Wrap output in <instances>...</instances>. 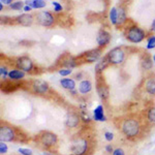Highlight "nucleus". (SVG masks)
Segmentation results:
<instances>
[{
    "label": "nucleus",
    "instance_id": "f257e3e1",
    "mask_svg": "<svg viewBox=\"0 0 155 155\" xmlns=\"http://www.w3.org/2000/svg\"><path fill=\"white\" fill-rule=\"evenodd\" d=\"M118 128L122 134L129 140H136L137 137L142 136L144 130V125L141 119L136 116H127L120 120Z\"/></svg>",
    "mask_w": 155,
    "mask_h": 155
},
{
    "label": "nucleus",
    "instance_id": "f03ea898",
    "mask_svg": "<svg viewBox=\"0 0 155 155\" xmlns=\"http://www.w3.org/2000/svg\"><path fill=\"white\" fill-rule=\"evenodd\" d=\"M36 140H37V144L39 146L48 150L54 148L58 144V137H57V134L48 130H44L39 132L36 137Z\"/></svg>",
    "mask_w": 155,
    "mask_h": 155
},
{
    "label": "nucleus",
    "instance_id": "7ed1b4c3",
    "mask_svg": "<svg viewBox=\"0 0 155 155\" xmlns=\"http://www.w3.org/2000/svg\"><path fill=\"white\" fill-rule=\"evenodd\" d=\"M125 38L128 41L132 42V44H139V42L143 41L146 37V33L142 28H140L137 25H132V26L128 27L125 30Z\"/></svg>",
    "mask_w": 155,
    "mask_h": 155
},
{
    "label": "nucleus",
    "instance_id": "20e7f679",
    "mask_svg": "<svg viewBox=\"0 0 155 155\" xmlns=\"http://www.w3.org/2000/svg\"><path fill=\"white\" fill-rule=\"evenodd\" d=\"M18 132L14 126L7 123H2L0 126V141L2 142H16L18 140Z\"/></svg>",
    "mask_w": 155,
    "mask_h": 155
},
{
    "label": "nucleus",
    "instance_id": "39448f33",
    "mask_svg": "<svg viewBox=\"0 0 155 155\" xmlns=\"http://www.w3.org/2000/svg\"><path fill=\"white\" fill-rule=\"evenodd\" d=\"M106 57L110 64L119 65V64L123 63V61L125 60V52L121 47H116V48L112 49Z\"/></svg>",
    "mask_w": 155,
    "mask_h": 155
},
{
    "label": "nucleus",
    "instance_id": "423d86ee",
    "mask_svg": "<svg viewBox=\"0 0 155 155\" xmlns=\"http://www.w3.org/2000/svg\"><path fill=\"white\" fill-rule=\"evenodd\" d=\"M35 20L37 23L44 27H51L55 23L54 16L50 12H46V11L37 12L35 15Z\"/></svg>",
    "mask_w": 155,
    "mask_h": 155
},
{
    "label": "nucleus",
    "instance_id": "0eeeda50",
    "mask_svg": "<svg viewBox=\"0 0 155 155\" xmlns=\"http://www.w3.org/2000/svg\"><path fill=\"white\" fill-rule=\"evenodd\" d=\"M88 141L86 139H78L71 145V151L74 155H85L88 151Z\"/></svg>",
    "mask_w": 155,
    "mask_h": 155
},
{
    "label": "nucleus",
    "instance_id": "6e6552de",
    "mask_svg": "<svg viewBox=\"0 0 155 155\" xmlns=\"http://www.w3.org/2000/svg\"><path fill=\"white\" fill-rule=\"evenodd\" d=\"M17 66H18L19 69H21V71H23L25 72H30L33 69L34 64L33 61L29 57L22 56L17 59Z\"/></svg>",
    "mask_w": 155,
    "mask_h": 155
},
{
    "label": "nucleus",
    "instance_id": "1a4fd4ad",
    "mask_svg": "<svg viewBox=\"0 0 155 155\" xmlns=\"http://www.w3.org/2000/svg\"><path fill=\"white\" fill-rule=\"evenodd\" d=\"M32 89L36 94H46L49 91V84L42 80H35L32 84Z\"/></svg>",
    "mask_w": 155,
    "mask_h": 155
},
{
    "label": "nucleus",
    "instance_id": "9d476101",
    "mask_svg": "<svg viewBox=\"0 0 155 155\" xmlns=\"http://www.w3.org/2000/svg\"><path fill=\"white\" fill-rule=\"evenodd\" d=\"M111 41V34L106 30H101L97 34L96 37V42L99 47H104L107 46L109 42Z\"/></svg>",
    "mask_w": 155,
    "mask_h": 155
},
{
    "label": "nucleus",
    "instance_id": "9b49d317",
    "mask_svg": "<svg viewBox=\"0 0 155 155\" xmlns=\"http://www.w3.org/2000/svg\"><path fill=\"white\" fill-rule=\"evenodd\" d=\"M17 23L22 25V26H25V27H28V26H31L33 24V16L30 14H22L21 16L17 17Z\"/></svg>",
    "mask_w": 155,
    "mask_h": 155
},
{
    "label": "nucleus",
    "instance_id": "f8f14e48",
    "mask_svg": "<svg viewBox=\"0 0 155 155\" xmlns=\"http://www.w3.org/2000/svg\"><path fill=\"white\" fill-rule=\"evenodd\" d=\"M80 120H81V118L79 117V115L74 113H69L66 117L65 125L68 128H74L80 124Z\"/></svg>",
    "mask_w": 155,
    "mask_h": 155
},
{
    "label": "nucleus",
    "instance_id": "ddd939ff",
    "mask_svg": "<svg viewBox=\"0 0 155 155\" xmlns=\"http://www.w3.org/2000/svg\"><path fill=\"white\" fill-rule=\"evenodd\" d=\"M91 90H92V83L90 80H83V81L80 82L78 92H80L81 94H87L90 93Z\"/></svg>",
    "mask_w": 155,
    "mask_h": 155
},
{
    "label": "nucleus",
    "instance_id": "4468645a",
    "mask_svg": "<svg viewBox=\"0 0 155 155\" xmlns=\"http://www.w3.org/2000/svg\"><path fill=\"white\" fill-rule=\"evenodd\" d=\"M101 55V49H95V50H91V51L87 52V53L85 54V57H86V60L88 62H95L99 60Z\"/></svg>",
    "mask_w": 155,
    "mask_h": 155
},
{
    "label": "nucleus",
    "instance_id": "2eb2a0df",
    "mask_svg": "<svg viewBox=\"0 0 155 155\" xmlns=\"http://www.w3.org/2000/svg\"><path fill=\"white\" fill-rule=\"evenodd\" d=\"M93 119L95 121H99V122H104L107 120V117L104 116V107L101 104L97 106L93 111Z\"/></svg>",
    "mask_w": 155,
    "mask_h": 155
},
{
    "label": "nucleus",
    "instance_id": "dca6fc26",
    "mask_svg": "<svg viewBox=\"0 0 155 155\" xmlns=\"http://www.w3.org/2000/svg\"><path fill=\"white\" fill-rule=\"evenodd\" d=\"M25 74L26 72L21 71V69H12L8 72V78L12 81H19V80H23L25 78Z\"/></svg>",
    "mask_w": 155,
    "mask_h": 155
},
{
    "label": "nucleus",
    "instance_id": "f3484780",
    "mask_svg": "<svg viewBox=\"0 0 155 155\" xmlns=\"http://www.w3.org/2000/svg\"><path fill=\"white\" fill-rule=\"evenodd\" d=\"M60 85L66 90H74L76 89V81L74 79H68V78H64V79L60 80Z\"/></svg>",
    "mask_w": 155,
    "mask_h": 155
},
{
    "label": "nucleus",
    "instance_id": "a211bd4d",
    "mask_svg": "<svg viewBox=\"0 0 155 155\" xmlns=\"http://www.w3.org/2000/svg\"><path fill=\"white\" fill-rule=\"evenodd\" d=\"M145 90L150 95H155V78H149L145 83Z\"/></svg>",
    "mask_w": 155,
    "mask_h": 155
},
{
    "label": "nucleus",
    "instance_id": "6ab92c4d",
    "mask_svg": "<svg viewBox=\"0 0 155 155\" xmlns=\"http://www.w3.org/2000/svg\"><path fill=\"white\" fill-rule=\"evenodd\" d=\"M110 21L113 25H117L118 23V8L117 7H112L110 11Z\"/></svg>",
    "mask_w": 155,
    "mask_h": 155
},
{
    "label": "nucleus",
    "instance_id": "aec40b11",
    "mask_svg": "<svg viewBox=\"0 0 155 155\" xmlns=\"http://www.w3.org/2000/svg\"><path fill=\"white\" fill-rule=\"evenodd\" d=\"M126 22V12L123 7L118 8V23L117 25H123Z\"/></svg>",
    "mask_w": 155,
    "mask_h": 155
},
{
    "label": "nucleus",
    "instance_id": "412c9836",
    "mask_svg": "<svg viewBox=\"0 0 155 155\" xmlns=\"http://www.w3.org/2000/svg\"><path fill=\"white\" fill-rule=\"evenodd\" d=\"M107 64H110L109 62H107V57H104V58H102V59H99L98 61H97V63H96V66H95V69L97 71H102L104 68L107 66Z\"/></svg>",
    "mask_w": 155,
    "mask_h": 155
},
{
    "label": "nucleus",
    "instance_id": "4be33fe9",
    "mask_svg": "<svg viewBox=\"0 0 155 155\" xmlns=\"http://www.w3.org/2000/svg\"><path fill=\"white\" fill-rule=\"evenodd\" d=\"M97 92H98L99 96H101L102 99L107 98V95H109V91H107V87L104 86V85H98V87H97Z\"/></svg>",
    "mask_w": 155,
    "mask_h": 155
},
{
    "label": "nucleus",
    "instance_id": "5701e85b",
    "mask_svg": "<svg viewBox=\"0 0 155 155\" xmlns=\"http://www.w3.org/2000/svg\"><path fill=\"white\" fill-rule=\"evenodd\" d=\"M47 3L45 0H32V8L35 9H41L46 7Z\"/></svg>",
    "mask_w": 155,
    "mask_h": 155
},
{
    "label": "nucleus",
    "instance_id": "b1692460",
    "mask_svg": "<svg viewBox=\"0 0 155 155\" xmlns=\"http://www.w3.org/2000/svg\"><path fill=\"white\" fill-rule=\"evenodd\" d=\"M24 6H25V2L23 1H15L9 5V7L12 9H14V11H23Z\"/></svg>",
    "mask_w": 155,
    "mask_h": 155
},
{
    "label": "nucleus",
    "instance_id": "393cba45",
    "mask_svg": "<svg viewBox=\"0 0 155 155\" xmlns=\"http://www.w3.org/2000/svg\"><path fill=\"white\" fill-rule=\"evenodd\" d=\"M147 120L155 125V107H152L147 112Z\"/></svg>",
    "mask_w": 155,
    "mask_h": 155
},
{
    "label": "nucleus",
    "instance_id": "a878e982",
    "mask_svg": "<svg viewBox=\"0 0 155 155\" xmlns=\"http://www.w3.org/2000/svg\"><path fill=\"white\" fill-rule=\"evenodd\" d=\"M147 50H152L155 48V35H151L147 38Z\"/></svg>",
    "mask_w": 155,
    "mask_h": 155
},
{
    "label": "nucleus",
    "instance_id": "bb28decb",
    "mask_svg": "<svg viewBox=\"0 0 155 155\" xmlns=\"http://www.w3.org/2000/svg\"><path fill=\"white\" fill-rule=\"evenodd\" d=\"M8 72L7 71V67L6 66H3L1 65L0 66V77H1V79H6L7 77H8Z\"/></svg>",
    "mask_w": 155,
    "mask_h": 155
},
{
    "label": "nucleus",
    "instance_id": "cd10ccee",
    "mask_svg": "<svg viewBox=\"0 0 155 155\" xmlns=\"http://www.w3.org/2000/svg\"><path fill=\"white\" fill-rule=\"evenodd\" d=\"M59 74L62 77H67L69 74H72V69L71 68H62V69H59Z\"/></svg>",
    "mask_w": 155,
    "mask_h": 155
},
{
    "label": "nucleus",
    "instance_id": "c85d7f7f",
    "mask_svg": "<svg viewBox=\"0 0 155 155\" xmlns=\"http://www.w3.org/2000/svg\"><path fill=\"white\" fill-rule=\"evenodd\" d=\"M7 151H8V147H7V145L5 144V142H0V153L2 155L7 153Z\"/></svg>",
    "mask_w": 155,
    "mask_h": 155
},
{
    "label": "nucleus",
    "instance_id": "c756f323",
    "mask_svg": "<svg viewBox=\"0 0 155 155\" xmlns=\"http://www.w3.org/2000/svg\"><path fill=\"white\" fill-rule=\"evenodd\" d=\"M18 152L21 155H33V152H32L30 149H27V148H19Z\"/></svg>",
    "mask_w": 155,
    "mask_h": 155
},
{
    "label": "nucleus",
    "instance_id": "7c9ffc66",
    "mask_svg": "<svg viewBox=\"0 0 155 155\" xmlns=\"http://www.w3.org/2000/svg\"><path fill=\"white\" fill-rule=\"evenodd\" d=\"M52 4H53V6H54V12H60L63 9V7H62L61 4L59 3V2H57V1H53L52 2Z\"/></svg>",
    "mask_w": 155,
    "mask_h": 155
},
{
    "label": "nucleus",
    "instance_id": "2f4dec72",
    "mask_svg": "<svg viewBox=\"0 0 155 155\" xmlns=\"http://www.w3.org/2000/svg\"><path fill=\"white\" fill-rule=\"evenodd\" d=\"M104 139H106V141L107 142H112L114 140V134L110 131H106L104 132Z\"/></svg>",
    "mask_w": 155,
    "mask_h": 155
},
{
    "label": "nucleus",
    "instance_id": "473e14b6",
    "mask_svg": "<svg viewBox=\"0 0 155 155\" xmlns=\"http://www.w3.org/2000/svg\"><path fill=\"white\" fill-rule=\"evenodd\" d=\"M112 155H125V152L122 148H116L114 149V152Z\"/></svg>",
    "mask_w": 155,
    "mask_h": 155
},
{
    "label": "nucleus",
    "instance_id": "72a5a7b5",
    "mask_svg": "<svg viewBox=\"0 0 155 155\" xmlns=\"http://www.w3.org/2000/svg\"><path fill=\"white\" fill-rule=\"evenodd\" d=\"M106 152H107L109 154H113V152H114V148L112 147V145H107L106 146Z\"/></svg>",
    "mask_w": 155,
    "mask_h": 155
},
{
    "label": "nucleus",
    "instance_id": "f704fd0d",
    "mask_svg": "<svg viewBox=\"0 0 155 155\" xmlns=\"http://www.w3.org/2000/svg\"><path fill=\"white\" fill-rule=\"evenodd\" d=\"M146 64H148V68H149V69L151 68V66H152L151 59H146V60H144V62H143V65H144V67L146 66Z\"/></svg>",
    "mask_w": 155,
    "mask_h": 155
},
{
    "label": "nucleus",
    "instance_id": "c9c22d12",
    "mask_svg": "<svg viewBox=\"0 0 155 155\" xmlns=\"http://www.w3.org/2000/svg\"><path fill=\"white\" fill-rule=\"evenodd\" d=\"M14 2V0H0V3L2 4H6V5H11V4Z\"/></svg>",
    "mask_w": 155,
    "mask_h": 155
},
{
    "label": "nucleus",
    "instance_id": "e433bc0d",
    "mask_svg": "<svg viewBox=\"0 0 155 155\" xmlns=\"http://www.w3.org/2000/svg\"><path fill=\"white\" fill-rule=\"evenodd\" d=\"M32 9H33V8H32V7H31V6H30V5H26V4H25V6H24L23 11H24V12H26V14H27V12H31V11H32Z\"/></svg>",
    "mask_w": 155,
    "mask_h": 155
},
{
    "label": "nucleus",
    "instance_id": "4c0bfd02",
    "mask_svg": "<svg viewBox=\"0 0 155 155\" xmlns=\"http://www.w3.org/2000/svg\"><path fill=\"white\" fill-rule=\"evenodd\" d=\"M151 30L153 32H155V19L153 20V23H152V25H151Z\"/></svg>",
    "mask_w": 155,
    "mask_h": 155
},
{
    "label": "nucleus",
    "instance_id": "58836bf2",
    "mask_svg": "<svg viewBox=\"0 0 155 155\" xmlns=\"http://www.w3.org/2000/svg\"><path fill=\"white\" fill-rule=\"evenodd\" d=\"M0 11H3V4H2V3H0Z\"/></svg>",
    "mask_w": 155,
    "mask_h": 155
},
{
    "label": "nucleus",
    "instance_id": "ea45409f",
    "mask_svg": "<svg viewBox=\"0 0 155 155\" xmlns=\"http://www.w3.org/2000/svg\"><path fill=\"white\" fill-rule=\"evenodd\" d=\"M152 60H153V62H154V67H155V55L153 56V58H152Z\"/></svg>",
    "mask_w": 155,
    "mask_h": 155
}]
</instances>
